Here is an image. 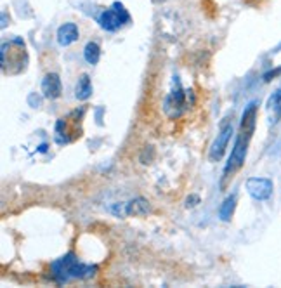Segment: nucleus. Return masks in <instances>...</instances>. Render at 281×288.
Segmentation results:
<instances>
[{"label":"nucleus","instance_id":"nucleus-1","mask_svg":"<svg viewBox=\"0 0 281 288\" xmlns=\"http://www.w3.org/2000/svg\"><path fill=\"white\" fill-rule=\"evenodd\" d=\"M255 122H257V103L248 104V108L243 111L241 116V124H240V132L236 136L235 146H232L231 156L227 160L226 167L222 172V187L226 186V182L229 179L235 177V174L243 167L245 158H247V151H248V144L252 141L253 130H255Z\"/></svg>","mask_w":281,"mask_h":288},{"label":"nucleus","instance_id":"nucleus-2","mask_svg":"<svg viewBox=\"0 0 281 288\" xmlns=\"http://www.w3.org/2000/svg\"><path fill=\"white\" fill-rule=\"evenodd\" d=\"M96 273H98V266L80 262L73 252L59 257L58 260L51 264V274L54 281L59 283V285L72 280H89Z\"/></svg>","mask_w":281,"mask_h":288},{"label":"nucleus","instance_id":"nucleus-3","mask_svg":"<svg viewBox=\"0 0 281 288\" xmlns=\"http://www.w3.org/2000/svg\"><path fill=\"white\" fill-rule=\"evenodd\" d=\"M2 73L4 75H19L28 64V52L21 38H12L2 43Z\"/></svg>","mask_w":281,"mask_h":288},{"label":"nucleus","instance_id":"nucleus-4","mask_svg":"<svg viewBox=\"0 0 281 288\" xmlns=\"http://www.w3.org/2000/svg\"><path fill=\"white\" fill-rule=\"evenodd\" d=\"M98 23L104 32H116L130 23V14L122 2H115L109 9H104L98 16Z\"/></svg>","mask_w":281,"mask_h":288},{"label":"nucleus","instance_id":"nucleus-5","mask_svg":"<svg viewBox=\"0 0 281 288\" xmlns=\"http://www.w3.org/2000/svg\"><path fill=\"white\" fill-rule=\"evenodd\" d=\"M188 106V99H186V90L182 89L181 82L174 80V89L170 90V94L165 98L163 101V111L169 118H179L182 115L184 110Z\"/></svg>","mask_w":281,"mask_h":288},{"label":"nucleus","instance_id":"nucleus-6","mask_svg":"<svg viewBox=\"0 0 281 288\" xmlns=\"http://www.w3.org/2000/svg\"><path fill=\"white\" fill-rule=\"evenodd\" d=\"M232 132H235L232 124L226 118L221 124V129H219L217 137L214 139L212 146H210V151H208V160L210 161H221L222 160L224 153H226V150H227V144H229L231 137H232Z\"/></svg>","mask_w":281,"mask_h":288},{"label":"nucleus","instance_id":"nucleus-7","mask_svg":"<svg viewBox=\"0 0 281 288\" xmlns=\"http://www.w3.org/2000/svg\"><path fill=\"white\" fill-rule=\"evenodd\" d=\"M247 191L253 200L264 202L273 195V181L266 177H250L247 181Z\"/></svg>","mask_w":281,"mask_h":288},{"label":"nucleus","instance_id":"nucleus-8","mask_svg":"<svg viewBox=\"0 0 281 288\" xmlns=\"http://www.w3.org/2000/svg\"><path fill=\"white\" fill-rule=\"evenodd\" d=\"M72 116H66V118H59L58 124H56V139H58L59 144H66L73 139L80 137V130H78V116L77 120H69Z\"/></svg>","mask_w":281,"mask_h":288},{"label":"nucleus","instance_id":"nucleus-9","mask_svg":"<svg viewBox=\"0 0 281 288\" xmlns=\"http://www.w3.org/2000/svg\"><path fill=\"white\" fill-rule=\"evenodd\" d=\"M63 92V85H61V78L58 73H47L42 80V94L47 99H58Z\"/></svg>","mask_w":281,"mask_h":288},{"label":"nucleus","instance_id":"nucleus-10","mask_svg":"<svg viewBox=\"0 0 281 288\" xmlns=\"http://www.w3.org/2000/svg\"><path fill=\"white\" fill-rule=\"evenodd\" d=\"M56 37H58V43L61 47H68L78 40V37H80V30H78V26L75 23H64L58 28Z\"/></svg>","mask_w":281,"mask_h":288},{"label":"nucleus","instance_id":"nucleus-11","mask_svg":"<svg viewBox=\"0 0 281 288\" xmlns=\"http://www.w3.org/2000/svg\"><path fill=\"white\" fill-rule=\"evenodd\" d=\"M266 110H267V115H269V124L271 125L278 124L281 118V89L274 90V92L269 95Z\"/></svg>","mask_w":281,"mask_h":288},{"label":"nucleus","instance_id":"nucleus-12","mask_svg":"<svg viewBox=\"0 0 281 288\" xmlns=\"http://www.w3.org/2000/svg\"><path fill=\"white\" fill-rule=\"evenodd\" d=\"M151 207H149V202L146 198H134L130 200L129 203L125 205V213L127 215H134V217H144L148 215Z\"/></svg>","mask_w":281,"mask_h":288},{"label":"nucleus","instance_id":"nucleus-13","mask_svg":"<svg viewBox=\"0 0 281 288\" xmlns=\"http://www.w3.org/2000/svg\"><path fill=\"white\" fill-rule=\"evenodd\" d=\"M92 95V84H90V78L87 73H83L80 75L77 82V87H75V98L78 99V101H87Z\"/></svg>","mask_w":281,"mask_h":288},{"label":"nucleus","instance_id":"nucleus-14","mask_svg":"<svg viewBox=\"0 0 281 288\" xmlns=\"http://www.w3.org/2000/svg\"><path fill=\"white\" fill-rule=\"evenodd\" d=\"M83 58L89 64H98L101 59V47L98 42H87L83 47Z\"/></svg>","mask_w":281,"mask_h":288},{"label":"nucleus","instance_id":"nucleus-15","mask_svg":"<svg viewBox=\"0 0 281 288\" xmlns=\"http://www.w3.org/2000/svg\"><path fill=\"white\" fill-rule=\"evenodd\" d=\"M235 207H236V195H229L222 202L221 208H219V217H221V221L224 222L231 221L232 213H235Z\"/></svg>","mask_w":281,"mask_h":288},{"label":"nucleus","instance_id":"nucleus-16","mask_svg":"<svg viewBox=\"0 0 281 288\" xmlns=\"http://www.w3.org/2000/svg\"><path fill=\"white\" fill-rule=\"evenodd\" d=\"M200 203V196L198 195H191V196H188V200H186V207L188 208H193V207H196V205Z\"/></svg>","mask_w":281,"mask_h":288},{"label":"nucleus","instance_id":"nucleus-17","mask_svg":"<svg viewBox=\"0 0 281 288\" xmlns=\"http://www.w3.org/2000/svg\"><path fill=\"white\" fill-rule=\"evenodd\" d=\"M279 71H281V68H278V69H273V71L266 73V75H264V80H266V82H269V80H271V77H276Z\"/></svg>","mask_w":281,"mask_h":288},{"label":"nucleus","instance_id":"nucleus-18","mask_svg":"<svg viewBox=\"0 0 281 288\" xmlns=\"http://www.w3.org/2000/svg\"><path fill=\"white\" fill-rule=\"evenodd\" d=\"M156 2H163V0H156Z\"/></svg>","mask_w":281,"mask_h":288}]
</instances>
